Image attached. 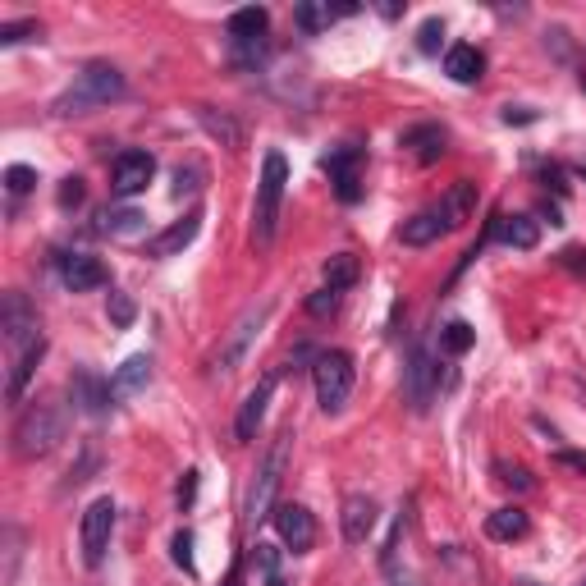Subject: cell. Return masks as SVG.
<instances>
[{
  "mask_svg": "<svg viewBox=\"0 0 586 586\" xmlns=\"http://www.w3.org/2000/svg\"><path fill=\"white\" fill-rule=\"evenodd\" d=\"M33 184H37V170H33V165H10V170H5V188H10L14 197L33 193Z\"/></svg>",
  "mask_w": 586,
  "mask_h": 586,
  "instance_id": "8d00e7d4",
  "label": "cell"
},
{
  "mask_svg": "<svg viewBox=\"0 0 586 586\" xmlns=\"http://www.w3.org/2000/svg\"><path fill=\"white\" fill-rule=\"evenodd\" d=\"M554 467H564V472H577V477H586V454H573V449H559V454H554Z\"/></svg>",
  "mask_w": 586,
  "mask_h": 586,
  "instance_id": "7bdbcfd3",
  "label": "cell"
},
{
  "mask_svg": "<svg viewBox=\"0 0 586 586\" xmlns=\"http://www.w3.org/2000/svg\"><path fill=\"white\" fill-rule=\"evenodd\" d=\"M55 271H60L65 289H74V293H87V289H101V284H106V266H101L92 252H60V257H55Z\"/></svg>",
  "mask_w": 586,
  "mask_h": 586,
  "instance_id": "5bb4252c",
  "label": "cell"
},
{
  "mask_svg": "<svg viewBox=\"0 0 586 586\" xmlns=\"http://www.w3.org/2000/svg\"><path fill=\"white\" fill-rule=\"evenodd\" d=\"M358 275H362V266L353 252H335L326 261V289H335V293H344L348 284H358Z\"/></svg>",
  "mask_w": 586,
  "mask_h": 586,
  "instance_id": "f546056e",
  "label": "cell"
},
{
  "mask_svg": "<svg viewBox=\"0 0 586 586\" xmlns=\"http://www.w3.org/2000/svg\"><path fill=\"white\" fill-rule=\"evenodd\" d=\"M275 385H280V367L266 371V376H261L257 385L248 390V399L239 403V417H234V440H239V445L257 440V426H261V417H266V408H271Z\"/></svg>",
  "mask_w": 586,
  "mask_h": 586,
  "instance_id": "30bf717a",
  "label": "cell"
},
{
  "mask_svg": "<svg viewBox=\"0 0 586 586\" xmlns=\"http://www.w3.org/2000/svg\"><path fill=\"white\" fill-rule=\"evenodd\" d=\"M197 229H202V211L193 207L184 220H174L170 229H161V234L147 243V257H179V252L197 239Z\"/></svg>",
  "mask_w": 586,
  "mask_h": 586,
  "instance_id": "ac0fdd59",
  "label": "cell"
},
{
  "mask_svg": "<svg viewBox=\"0 0 586 586\" xmlns=\"http://www.w3.org/2000/svg\"><path fill=\"white\" fill-rule=\"evenodd\" d=\"M147 380H152V358L147 353H138V358H129L120 371H115V399H129V394H138V390H147Z\"/></svg>",
  "mask_w": 586,
  "mask_h": 586,
  "instance_id": "484cf974",
  "label": "cell"
},
{
  "mask_svg": "<svg viewBox=\"0 0 586 586\" xmlns=\"http://www.w3.org/2000/svg\"><path fill=\"white\" fill-rule=\"evenodd\" d=\"M69 431V417L55 399H37L23 408V417L14 422V454L19 458H46Z\"/></svg>",
  "mask_w": 586,
  "mask_h": 586,
  "instance_id": "7a4b0ae2",
  "label": "cell"
},
{
  "mask_svg": "<svg viewBox=\"0 0 586 586\" xmlns=\"http://www.w3.org/2000/svg\"><path fill=\"white\" fill-rule=\"evenodd\" d=\"M19 554H23V532L19 527H5V586H14V573H19Z\"/></svg>",
  "mask_w": 586,
  "mask_h": 586,
  "instance_id": "e575fe53",
  "label": "cell"
},
{
  "mask_svg": "<svg viewBox=\"0 0 586 586\" xmlns=\"http://www.w3.org/2000/svg\"><path fill=\"white\" fill-rule=\"evenodd\" d=\"M312 385H316V403H321L330 417L344 413L348 394H353V358H348L344 348L316 353V362H312Z\"/></svg>",
  "mask_w": 586,
  "mask_h": 586,
  "instance_id": "8992f818",
  "label": "cell"
},
{
  "mask_svg": "<svg viewBox=\"0 0 586 586\" xmlns=\"http://www.w3.org/2000/svg\"><path fill=\"white\" fill-rule=\"evenodd\" d=\"M495 472H500V481H504V486H513V490H536L532 472H527V467H518V463H495Z\"/></svg>",
  "mask_w": 586,
  "mask_h": 586,
  "instance_id": "74e56055",
  "label": "cell"
},
{
  "mask_svg": "<svg viewBox=\"0 0 586 586\" xmlns=\"http://www.w3.org/2000/svg\"><path fill=\"white\" fill-rule=\"evenodd\" d=\"M536 120V110H527V106H509L504 110V124H532Z\"/></svg>",
  "mask_w": 586,
  "mask_h": 586,
  "instance_id": "bcb514c9",
  "label": "cell"
},
{
  "mask_svg": "<svg viewBox=\"0 0 586 586\" xmlns=\"http://www.w3.org/2000/svg\"><path fill=\"white\" fill-rule=\"evenodd\" d=\"M33 37H42V23L37 19L0 23V46H19V42H33Z\"/></svg>",
  "mask_w": 586,
  "mask_h": 586,
  "instance_id": "d6a6232c",
  "label": "cell"
},
{
  "mask_svg": "<svg viewBox=\"0 0 586 586\" xmlns=\"http://www.w3.org/2000/svg\"><path fill=\"white\" fill-rule=\"evenodd\" d=\"M472 344H477V330L467 326V321H449V326L440 330V353H445V358H463Z\"/></svg>",
  "mask_w": 586,
  "mask_h": 586,
  "instance_id": "4dcf8cb0",
  "label": "cell"
},
{
  "mask_svg": "<svg viewBox=\"0 0 586 586\" xmlns=\"http://www.w3.org/2000/svg\"><path fill=\"white\" fill-rule=\"evenodd\" d=\"M481 69H486V55H481L477 46L458 42V46H449L445 51V74L454 78V83H477Z\"/></svg>",
  "mask_w": 586,
  "mask_h": 586,
  "instance_id": "44dd1931",
  "label": "cell"
},
{
  "mask_svg": "<svg viewBox=\"0 0 586 586\" xmlns=\"http://www.w3.org/2000/svg\"><path fill=\"white\" fill-rule=\"evenodd\" d=\"M435 390H440V367H435L431 348L413 344V353H408V367H403V399L413 403V413H426L435 399Z\"/></svg>",
  "mask_w": 586,
  "mask_h": 586,
  "instance_id": "ba28073f",
  "label": "cell"
},
{
  "mask_svg": "<svg viewBox=\"0 0 586 586\" xmlns=\"http://www.w3.org/2000/svg\"><path fill=\"white\" fill-rule=\"evenodd\" d=\"M83 179H78V174H69V179H60V193H55V202H60V211H69V207H78V202H83Z\"/></svg>",
  "mask_w": 586,
  "mask_h": 586,
  "instance_id": "f35d334b",
  "label": "cell"
},
{
  "mask_svg": "<svg viewBox=\"0 0 586 586\" xmlns=\"http://www.w3.org/2000/svg\"><path fill=\"white\" fill-rule=\"evenodd\" d=\"M271 312H275V303H271V298H261V303L243 307V312L234 316V326H229L225 335H220V344L211 348L207 367L216 371V376H229V371H234L243 358H248V348L257 344V335H261V326L271 321Z\"/></svg>",
  "mask_w": 586,
  "mask_h": 586,
  "instance_id": "3957f363",
  "label": "cell"
},
{
  "mask_svg": "<svg viewBox=\"0 0 586 586\" xmlns=\"http://www.w3.org/2000/svg\"><path fill=\"white\" fill-rule=\"evenodd\" d=\"M440 42H445V19H426L422 28H417V51L435 55L440 51Z\"/></svg>",
  "mask_w": 586,
  "mask_h": 586,
  "instance_id": "d590c367",
  "label": "cell"
},
{
  "mask_svg": "<svg viewBox=\"0 0 586 586\" xmlns=\"http://www.w3.org/2000/svg\"><path fill=\"white\" fill-rule=\"evenodd\" d=\"M339 307V293L335 289H321V293H312V298H307V312L312 316H330Z\"/></svg>",
  "mask_w": 586,
  "mask_h": 586,
  "instance_id": "60d3db41",
  "label": "cell"
},
{
  "mask_svg": "<svg viewBox=\"0 0 586 586\" xmlns=\"http://www.w3.org/2000/svg\"><path fill=\"white\" fill-rule=\"evenodd\" d=\"M582 92H586V74H582Z\"/></svg>",
  "mask_w": 586,
  "mask_h": 586,
  "instance_id": "c3c4849f",
  "label": "cell"
},
{
  "mask_svg": "<svg viewBox=\"0 0 586 586\" xmlns=\"http://www.w3.org/2000/svg\"><path fill=\"white\" fill-rule=\"evenodd\" d=\"M289 445H293V431L284 426V431H275L271 449H266V458H261L257 467V481H252V495H248V518L261 522L275 513V495H280V481H284V467H289Z\"/></svg>",
  "mask_w": 586,
  "mask_h": 586,
  "instance_id": "5b68a950",
  "label": "cell"
},
{
  "mask_svg": "<svg viewBox=\"0 0 586 586\" xmlns=\"http://www.w3.org/2000/svg\"><path fill=\"white\" fill-rule=\"evenodd\" d=\"M500 239L518 252H532L541 243V225L532 216H500Z\"/></svg>",
  "mask_w": 586,
  "mask_h": 586,
  "instance_id": "83f0119b",
  "label": "cell"
},
{
  "mask_svg": "<svg viewBox=\"0 0 586 586\" xmlns=\"http://www.w3.org/2000/svg\"><path fill=\"white\" fill-rule=\"evenodd\" d=\"M110 532H115V500H110V495H101V500L87 504L83 527H78V536H83V564L87 568H97L101 559H106Z\"/></svg>",
  "mask_w": 586,
  "mask_h": 586,
  "instance_id": "9c48e42d",
  "label": "cell"
},
{
  "mask_svg": "<svg viewBox=\"0 0 586 586\" xmlns=\"http://www.w3.org/2000/svg\"><path fill=\"white\" fill-rule=\"evenodd\" d=\"M42 358H46V339L14 358V371H10V380H5V399H10V403L23 399V390H28V380H33V371H37V362H42Z\"/></svg>",
  "mask_w": 586,
  "mask_h": 586,
  "instance_id": "d4e9b609",
  "label": "cell"
},
{
  "mask_svg": "<svg viewBox=\"0 0 586 586\" xmlns=\"http://www.w3.org/2000/svg\"><path fill=\"white\" fill-rule=\"evenodd\" d=\"M120 97H124V74L110 65V60H92V65L78 69L74 83L51 101V115H60V120H69V115H92V110L110 106V101H120Z\"/></svg>",
  "mask_w": 586,
  "mask_h": 586,
  "instance_id": "6da1fadb",
  "label": "cell"
},
{
  "mask_svg": "<svg viewBox=\"0 0 586 586\" xmlns=\"http://www.w3.org/2000/svg\"><path fill=\"white\" fill-rule=\"evenodd\" d=\"M353 10H358V5H316V0H307V5L293 10V23H298L303 33H326L339 14H353Z\"/></svg>",
  "mask_w": 586,
  "mask_h": 586,
  "instance_id": "cb8c5ba5",
  "label": "cell"
},
{
  "mask_svg": "<svg viewBox=\"0 0 586 586\" xmlns=\"http://www.w3.org/2000/svg\"><path fill=\"white\" fill-rule=\"evenodd\" d=\"M284 184H289V161H284V152H266V161H261V179H257V202H252V239H257L261 248L275 239Z\"/></svg>",
  "mask_w": 586,
  "mask_h": 586,
  "instance_id": "277c9868",
  "label": "cell"
},
{
  "mask_svg": "<svg viewBox=\"0 0 586 586\" xmlns=\"http://www.w3.org/2000/svg\"><path fill=\"white\" fill-rule=\"evenodd\" d=\"M275 532H280V541L289 545L293 554H307L316 545V518L303 509V504H275Z\"/></svg>",
  "mask_w": 586,
  "mask_h": 586,
  "instance_id": "4fadbf2b",
  "label": "cell"
},
{
  "mask_svg": "<svg viewBox=\"0 0 586 586\" xmlns=\"http://www.w3.org/2000/svg\"><path fill=\"white\" fill-rule=\"evenodd\" d=\"M449 229H445V220L435 216V207H426V211H417L413 220H403V229H399V239L408 243V248H426V243H435V239H445Z\"/></svg>",
  "mask_w": 586,
  "mask_h": 586,
  "instance_id": "7402d4cb",
  "label": "cell"
},
{
  "mask_svg": "<svg viewBox=\"0 0 586 586\" xmlns=\"http://www.w3.org/2000/svg\"><path fill=\"white\" fill-rule=\"evenodd\" d=\"M472 211H477V184H472V179H458V184L449 188L440 202H435V216L445 220L449 234H454V229H463L467 220H472Z\"/></svg>",
  "mask_w": 586,
  "mask_h": 586,
  "instance_id": "e0dca14e",
  "label": "cell"
},
{
  "mask_svg": "<svg viewBox=\"0 0 586 586\" xmlns=\"http://www.w3.org/2000/svg\"><path fill=\"white\" fill-rule=\"evenodd\" d=\"M266 586H289V582H284L280 573H271V577H266Z\"/></svg>",
  "mask_w": 586,
  "mask_h": 586,
  "instance_id": "7dc6e473",
  "label": "cell"
},
{
  "mask_svg": "<svg viewBox=\"0 0 586 586\" xmlns=\"http://www.w3.org/2000/svg\"><path fill=\"white\" fill-rule=\"evenodd\" d=\"M69 394H74L78 413H87L92 422H101V417L115 408V385H110V380H101L92 367H78L74 376H69Z\"/></svg>",
  "mask_w": 586,
  "mask_h": 586,
  "instance_id": "8fae6325",
  "label": "cell"
},
{
  "mask_svg": "<svg viewBox=\"0 0 586 586\" xmlns=\"http://www.w3.org/2000/svg\"><path fill=\"white\" fill-rule=\"evenodd\" d=\"M380 522V509L371 495H348L344 500V513H339V527H344V541L348 545H362Z\"/></svg>",
  "mask_w": 586,
  "mask_h": 586,
  "instance_id": "2e32d148",
  "label": "cell"
},
{
  "mask_svg": "<svg viewBox=\"0 0 586 586\" xmlns=\"http://www.w3.org/2000/svg\"><path fill=\"white\" fill-rule=\"evenodd\" d=\"M559 266H568V271L586 275V252H582V248H564V252H559Z\"/></svg>",
  "mask_w": 586,
  "mask_h": 586,
  "instance_id": "ee69618b",
  "label": "cell"
},
{
  "mask_svg": "<svg viewBox=\"0 0 586 586\" xmlns=\"http://www.w3.org/2000/svg\"><path fill=\"white\" fill-rule=\"evenodd\" d=\"M174 564L184 568L188 577H197V564H193V532H179V536H174Z\"/></svg>",
  "mask_w": 586,
  "mask_h": 586,
  "instance_id": "ab89813d",
  "label": "cell"
},
{
  "mask_svg": "<svg viewBox=\"0 0 586 586\" xmlns=\"http://www.w3.org/2000/svg\"><path fill=\"white\" fill-rule=\"evenodd\" d=\"M527 532H532V518H527L518 504H509V509H495L486 518V536H490V541H522Z\"/></svg>",
  "mask_w": 586,
  "mask_h": 586,
  "instance_id": "603a6c76",
  "label": "cell"
},
{
  "mask_svg": "<svg viewBox=\"0 0 586 586\" xmlns=\"http://www.w3.org/2000/svg\"><path fill=\"white\" fill-rule=\"evenodd\" d=\"M271 28V14L261 10V5H243V10L229 14V42L234 46H257Z\"/></svg>",
  "mask_w": 586,
  "mask_h": 586,
  "instance_id": "ffe728a7",
  "label": "cell"
},
{
  "mask_svg": "<svg viewBox=\"0 0 586 586\" xmlns=\"http://www.w3.org/2000/svg\"><path fill=\"white\" fill-rule=\"evenodd\" d=\"M252 559H257V568H261L266 577H271V573H280V554H275V545H261V541H257Z\"/></svg>",
  "mask_w": 586,
  "mask_h": 586,
  "instance_id": "b9f144b4",
  "label": "cell"
},
{
  "mask_svg": "<svg viewBox=\"0 0 586 586\" xmlns=\"http://www.w3.org/2000/svg\"><path fill=\"white\" fill-rule=\"evenodd\" d=\"M156 174V156L152 152H120L115 170H110V193L115 197H138L142 188L152 184Z\"/></svg>",
  "mask_w": 586,
  "mask_h": 586,
  "instance_id": "7c38bea8",
  "label": "cell"
},
{
  "mask_svg": "<svg viewBox=\"0 0 586 586\" xmlns=\"http://www.w3.org/2000/svg\"><path fill=\"white\" fill-rule=\"evenodd\" d=\"M445 129H440V124H417V129H408L399 138V147L408 156H413V161H422V165H431V161H440V156H445Z\"/></svg>",
  "mask_w": 586,
  "mask_h": 586,
  "instance_id": "d6986e66",
  "label": "cell"
},
{
  "mask_svg": "<svg viewBox=\"0 0 586 586\" xmlns=\"http://www.w3.org/2000/svg\"><path fill=\"white\" fill-rule=\"evenodd\" d=\"M197 495V472H184V481H179V509H188Z\"/></svg>",
  "mask_w": 586,
  "mask_h": 586,
  "instance_id": "f6af8a7d",
  "label": "cell"
},
{
  "mask_svg": "<svg viewBox=\"0 0 586 586\" xmlns=\"http://www.w3.org/2000/svg\"><path fill=\"white\" fill-rule=\"evenodd\" d=\"M0 330H5V348H10L14 358L28 353L33 344H42V321H37V307L23 298L19 289L5 293V303H0Z\"/></svg>",
  "mask_w": 586,
  "mask_h": 586,
  "instance_id": "52a82bcc",
  "label": "cell"
},
{
  "mask_svg": "<svg viewBox=\"0 0 586 586\" xmlns=\"http://www.w3.org/2000/svg\"><path fill=\"white\" fill-rule=\"evenodd\" d=\"M142 211H133V207H115V211H101V234H110V239H129V234H138L142 229Z\"/></svg>",
  "mask_w": 586,
  "mask_h": 586,
  "instance_id": "f1b7e54d",
  "label": "cell"
},
{
  "mask_svg": "<svg viewBox=\"0 0 586 586\" xmlns=\"http://www.w3.org/2000/svg\"><path fill=\"white\" fill-rule=\"evenodd\" d=\"M358 165H362V147H339V152L326 156V174H330V184H335L339 202H358V193H362Z\"/></svg>",
  "mask_w": 586,
  "mask_h": 586,
  "instance_id": "9a60e30c",
  "label": "cell"
},
{
  "mask_svg": "<svg viewBox=\"0 0 586 586\" xmlns=\"http://www.w3.org/2000/svg\"><path fill=\"white\" fill-rule=\"evenodd\" d=\"M202 179H207V170H202V165H179V170H174V197H193L197 188H202Z\"/></svg>",
  "mask_w": 586,
  "mask_h": 586,
  "instance_id": "836d02e7",
  "label": "cell"
},
{
  "mask_svg": "<svg viewBox=\"0 0 586 586\" xmlns=\"http://www.w3.org/2000/svg\"><path fill=\"white\" fill-rule=\"evenodd\" d=\"M197 115V124H202V129L211 133V138L220 142V147H239L243 142V129H239V120H229L225 110H211V106H197L193 110Z\"/></svg>",
  "mask_w": 586,
  "mask_h": 586,
  "instance_id": "4316f807",
  "label": "cell"
},
{
  "mask_svg": "<svg viewBox=\"0 0 586 586\" xmlns=\"http://www.w3.org/2000/svg\"><path fill=\"white\" fill-rule=\"evenodd\" d=\"M106 316H110V326L129 330L133 321H138V303H133L129 293H110V303H106Z\"/></svg>",
  "mask_w": 586,
  "mask_h": 586,
  "instance_id": "1f68e13d",
  "label": "cell"
}]
</instances>
